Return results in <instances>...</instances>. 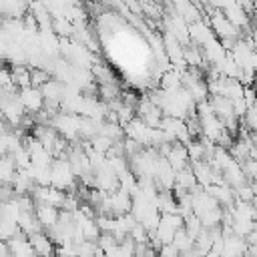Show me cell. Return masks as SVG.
<instances>
[{
  "label": "cell",
  "instance_id": "cell-1",
  "mask_svg": "<svg viewBox=\"0 0 257 257\" xmlns=\"http://www.w3.org/2000/svg\"><path fill=\"white\" fill-rule=\"evenodd\" d=\"M50 187L58 191H74L76 177L72 173V167L66 159H54L50 165Z\"/></svg>",
  "mask_w": 257,
  "mask_h": 257
},
{
  "label": "cell",
  "instance_id": "cell-2",
  "mask_svg": "<svg viewBox=\"0 0 257 257\" xmlns=\"http://www.w3.org/2000/svg\"><path fill=\"white\" fill-rule=\"evenodd\" d=\"M18 98L26 110V114H38L42 108H44V98H42V92L40 88H34V86H28V88H22L18 90Z\"/></svg>",
  "mask_w": 257,
  "mask_h": 257
},
{
  "label": "cell",
  "instance_id": "cell-3",
  "mask_svg": "<svg viewBox=\"0 0 257 257\" xmlns=\"http://www.w3.org/2000/svg\"><path fill=\"white\" fill-rule=\"evenodd\" d=\"M28 241H30V247H32V251H34L36 257H54L56 245L52 243V239L48 237L46 231H38V233L30 235Z\"/></svg>",
  "mask_w": 257,
  "mask_h": 257
},
{
  "label": "cell",
  "instance_id": "cell-4",
  "mask_svg": "<svg viewBox=\"0 0 257 257\" xmlns=\"http://www.w3.org/2000/svg\"><path fill=\"white\" fill-rule=\"evenodd\" d=\"M58 215H60V211L56 207L46 205V203H34V217H36L38 225L42 227V231H50L56 225Z\"/></svg>",
  "mask_w": 257,
  "mask_h": 257
},
{
  "label": "cell",
  "instance_id": "cell-5",
  "mask_svg": "<svg viewBox=\"0 0 257 257\" xmlns=\"http://www.w3.org/2000/svg\"><path fill=\"white\" fill-rule=\"evenodd\" d=\"M215 34L209 26V20H199L195 24H189V40L193 46H205L209 40H213Z\"/></svg>",
  "mask_w": 257,
  "mask_h": 257
},
{
  "label": "cell",
  "instance_id": "cell-6",
  "mask_svg": "<svg viewBox=\"0 0 257 257\" xmlns=\"http://www.w3.org/2000/svg\"><path fill=\"white\" fill-rule=\"evenodd\" d=\"M221 175H223L225 185L231 187V189H237V187H241V185L247 183V179H245V175H243V171H241V163H237L235 159H231V161L221 169Z\"/></svg>",
  "mask_w": 257,
  "mask_h": 257
},
{
  "label": "cell",
  "instance_id": "cell-7",
  "mask_svg": "<svg viewBox=\"0 0 257 257\" xmlns=\"http://www.w3.org/2000/svg\"><path fill=\"white\" fill-rule=\"evenodd\" d=\"M247 251V243L245 239L237 237V235H227L223 237V249H221V257H245Z\"/></svg>",
  "mask_w": 257,
  "mask_h": 257
},
{
  "label": "cell",
  "instance_id": "cell-8",
  "mask_svg": "<svg viewBox=\"0 0 257 257\" xmlns=\"http://www.w3.org/2000/svg\"><path fill=\"white\" fill-rule=\"evenodd\" d=\"M10 74H12V84H14L18 90L32 86V84H30V68H28V66L16 64V66L10 68Z\"/></svg>",
  "mask_w": 257,
  "mask_h": 257
},
{
  "label": "cell",
  "instance_id": "cell-9",
  "mask_svg": "<svg viewBox=\"0 0 257 257\" xmlns=\"http://www.w3.org/2000/svg\"><path fill=\"white\" fill-rule=\"evenodd\" d=\"M14 177H16V165L12 157L6 155L0 159V185H12Z\"/></svg>",
  "mask_w": 257,
  "mask_h": 257
},
{
  "label": "cell",
  "instance_id": "cell-10",
  "mask_svg": "<svg viewBox=\"0 0 257 257\" xmlns=\"http://www.w3.org/2000/svg\"><path fill=\"white\" fill-rule=\"evenodd\" d=\"M181 86H183V84H181V74H179L175 68L163 72V76H161V80H159V88H161V90H177V88H181Z\"/></svg>",
  "mask_w": 257,
  "mask_h": 257
},
{
  "label": "cell",
  "instance_id": "cell-11",
  "mask_svg": "<svg viewBox=\"0 0 257 257\" xmlns=\"http://www.w3.org/2000/svg\"><path fill=\"white\" fill-rule=\"evenodd\" d=\"M179 253H185V251H193V245H195V241L185 233V229H179L177 233H175V237H173V243H171Z\"/></svg>",
  "mask_w": 257,
  "mask_h": 257
},
{
  "label": "cell",
  "instance_id": "cell-12",
  "mask_svg": "<svg viewBox=\"0 0 257 257\" xmlns=\"http://www.w3.org/2000/svg\"><path fill=\"white\" fill-rule=\"evenodd\" d=\"M245 126L247 131H251V133H257V104L253 106V108H247V112H245V116L239 120V126Z\"/></svg>",
  "mask_w": 257,
  "mask_h": 257
},
{
  "label": "cell",
  "instance_id": "cell-13",
  "mask_svg": "<svg viewBox=\"0 0 257 257\" xmlns=\"http://www.w3.org/2000/svg\"><path fill=\"white\" fill-rule=\"evenodd\" d=\"M241 171H243L247 183L257 181V161H255V159H247V161H243V163H241Z\"/></svg>",
  "mask_w": 257,
  "mask_h": 257
},
{
  "label": "cell",
  "instance_id": "cell-14",
  "mask_svg": "<svg viewBox=\"0 0 257 257\" xmlns=\"http://www.w3.org/2000/svg\"><path fill=\"white\" fill-rule=\"evenodd\" d=\"M157 257H179V251L173 245H163L157 253Z\"/></svg>",
  "mask_w": 257,
  "mask_h": 257
},
{
  "label": "cell",
  "instance_id": "cell-15",
  "mask_svg": "<svg viewBox=\"0 0 257 257\" xmlns=\"http://www.w3.org/2000/svg\"><path fill=\"white\" fill-rule=\"evenodd\" d=\"M245 243H247V245H257V221H255V225H253L251 233L245 237Z\"/></svg>",
  "mask_w": 257,
  "mask_h": 257
},
{
  "label": "cell",
  "instance_id": "cell-16",
  "mask_svg": "<svg viewBox=\"0 0 257 257\" xmlns=\"http://www.w3.org/2000/svg\"><path fill=\"white\" fill-rule=\"evenodd\" d=\"M251 42H253V50H255V54H257V30L251 32Z\"/></svg>",
  "mask_w": 257,
  "mask_h": 257
},
{
  "label": "cell",
  "instance_id": "cell-17",
  "mask_svg": "<svg viewBox=\"0 0 257 257\" xmlns=\"http://www.w3.org/2000/svg\"><path fill=\"white\" fill-rule=\"evenodd\" d=\"M179 257H195L193 251H185V253H179Z\"/></svg>",
  "mask_w": 257,
  "mask_h": 257
},
{
  "label": "cell",
  "instance_id": "cell-18",
  "mask_svg": "<svg viewBox=\"0 0 257 257\" xmlns=\"http://www.w3.org/2000/svg\"><path fill=\"white\" fill-rule=\"evenodd\" d=\"M251 141H253V147L257 149V133H253V135H251Z\"/></svg>",
  "mask_w": 257,
  "mask_h": 257
},
{
  "label": "cell",
  "instance_id": "cell-19",
  "mask_svg": "<svg viewBox=\"0 0 257 257\" xmlns=\"http://www.w3.org/2000/svg\"><path fill=\"white\" fill-rule=\"evenodd\" d=\"M251 205H253V209H255V211H257V195H255V197H253V201H251Z\"/></svg>",
  "mask_w": 257,
  "mask_h": 257
}]
</instances>
